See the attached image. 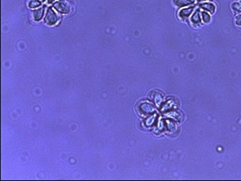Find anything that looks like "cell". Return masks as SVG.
Returning a JSON list of instances; mask_svg holds the SVG:
<instances>
[{"label": "cell", "instance_id": "30bf717a", "mask_svg": "<svg viewBox=\"0 0 241 181\" xmlns=\"http://www.w3.org/2000/svg\"><path fill=\"white\" fill-rule=\"evenodd\" d=\"M202 20L204 23H208L210 21V16L207 12H202Z\"/></svg>", "mask_w": 241, "mask_h": 181}, {"label": "cell", "instance_id": "6da1fadb", "mask_svg": "<svg viewBox=\"0 0 241 181\" xmlns=\"http://www.w3.org/2000/svg\"><path fill=\"white\" fill-rule=\"evenodd\" d=\"M59 16L52 8H49L46 12L45 18V22L49 25H53L56 24L59 21Z\"/></svg>", "mask_w": 241, "mask_h": 181}, {"label": "cell", "instance_id": "ba28073f", "mask_svg": "<svg viewBox=\"0 0 241 181\" xmlns=\"http://www.w3.org/2000/svg\"><path fill=\"white\" fill-rule=\"evenodd\" d=\"M232 8L235 12H241V2H234L232 5Z\"/></svg>", "mask_w": 241, "mask_h": 181}, {"label": "cell", "instance_id": "5bb4252c", "mask_svg": "<svg viewBox=\"0 0 241 181\" xmlns=\"http://www.w3.org/2000/svg\"><path fill=\"white\" fill-rule=\"evenodd\" d=\"M43 1H45V0H43Z\"/></svg>", "mask_w": 241, "mask_h": 181}, {"label": "cell", "instance_id": "8fae6325", "mask_svg": "<svg viewBox=\"0 0 241 181\" xmlns=\"http://www.w3.org/2000/svg\"><path fill=\"white\" fill-rule=\"evenodd\" d=\"M236 24L237 25L241 26V15L238 16L236 18Z\"/></svg>", "mask_w": 241, "mask_h": 181}, {"label": "cell", "instance_id": "52a82bcc", "mask_svg": "<svg viewBox=\"0 0 241 181\" xmlns=\"http://www.w3.org/2000/svg\"><path fill=\"white\" fill-rule=\"evenodd\" d=\"M191 21L192 23L194 24H199L201 23V18L199 14L198 11H196L195 12V14L193 15L191 18Z\"/></svg>", "mask_w": 241, "mask_h": 181}, {"label": "cell", "instance_id": "7c38bea8", "mask_svg": "<svg viewBox=\"0 0 241 181\" xmlns=\"http://www.w3.org/2000/svg\"><path fill=\"white\" fill-rule=\"evenodd\" d=\"M55 0H47L48 3H52V2H53Z\"/></svg>", "mask_w": 241, "mask_h": 181}, {"label": "cell", "instance_id": "7a4b0ae2", "mask_svg": "<svg viewBox=\"0 0 241 181\" xmlns=\"http://www.w3.org/2000/svg\"><path fill=\"white\" fill-rule=\"evenodd\" d=\"M53 7L57 11L62 14H68L70 12L69 4L64 0H60L56 2Z\"/></svg>", "mask_w": 241, "mask_h": 181}, {"label": "cell", "instance_id": "5b68a950", "mask_svg": "<svg viewBox=\"0 0 241 181\" xmlns=\"http://www.w3.org/2000/svg\"><path fill=\"white\" fill-rule=\"evenodd\" d=\"M174 3L179 7H183L192 4L193 1L192 0H174Z\"/></svg>", "mask_w": 241, "mask_h": 181}, {"label": "cell", "instance_id": "277c9868", "mask_svg": "<svg viewBox=\"0 0 241 181\" xmlns=\"http://www.w3.org/2000/svg\"><path fill=\"white\" fill-rule=\"evenodd\" d=\"M43 14H44L43 8H39L38 9L35 10L33 14L34 20L36 21H39L40 20H41L43 16Z\"/></svg>", "mask_w": 241, "mask_h": 181}, {"label": "cell", "instance_id": "9c48e42d", "mask_svg": "<svg viewBox=\"0 0 241 181\" xmlns=\"http://www.w3.org/2000/svg\"><path fill=\"white\" fill-rule=\"evenodd\" d=\"M41 4L40 1H39V0H31L29 1V4H28V6L29 7L31 8H37L39 7Z\"/></svg>", "mask_w": 241, "mask_h": 181}, {"label": "cell", "instance_id": "3957f363", "mask_svg": "<svg viewBox=\"0 0 241 181\" xmlns=\"http://www.w3.org/2000/svg\"><path fill=\"white\" fill-rule=\"evenodd\" d=\"M193 7L182 9L179 12V17L181 18V19H185L190 16L191 14V13L193 12Z\"/></svg>", "mask_w": 241, "mask_h": 181}, {"label": "cell", "instance_id": "4fadbf2b", "mask_svg": "<svg viewBox=\"0 0 241 181\" xmlns=\"http://www.w3.org/2000/svg\"><path fill=\"white\" fill-rule=\"evenodd\" d=\"M199 1H206V0H198Z\"/></svg>", "mask_w": 241, "mask_h": 181}, {"label": "cell", "instance_id": "8992f818", "mask_svg": "<svg viewBox=\"0 0 241 181\" xmlns=\"http://www.w3.org/2000/svg\"><path fill=\"white\" fill-rule=\"evenodd\" d=\"M200 7L204 9L205 11H207L210 12V13L213 14L215 11V6L211 3H204L200 5Z\"/></svg>", "mask_w": 241, "mask_h": 181}]
</instances>
